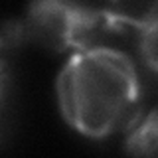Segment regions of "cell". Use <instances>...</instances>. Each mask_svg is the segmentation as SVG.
Masks as SVG:
<instances>
[{"instance_id": "2", "label": "cell", "mask_w": 158, "mask_h": 158, "mask_svg": "<svg viewBox=\"0 0 158 158\" xmlns=\"http://www.w3.org/2000/svg\"><path fill=\"white\" fill-rule=\"evenodd\" d=\"M125 152L131 158H158V107L128 131Z\"/></svg>"}, {"instance_id": "4", "label": "cell", "mask_w": 158, "mask_h": 158, "mask_svg": "<svg viewBox=\"0 0 158 158\" xmlns=\"http://www.w3.org/2000/svg\"><path fill=\"white\" fill-rule=\"evenodd\" d=\"M10 69L6 59L0 61V140L4 136V131L8 127V118H10Z\"/></svg>"}, {"instance_id": "1", "label": "cell", "mask_w": 158, "mask_h": 158, "mask_svg": "<svg viewBox=\"0 0 158 158\" xmlns=\"http://www.w3.org/2000/svg\"><path fill=\"white\" fill-rule=\"evenodd\" d=\"M57 105L71 128L105 138L136 115L140 83L132 59L111 46L75 52L56 81Z\"/></svg>"}, {"instance_id": "3", "label": "cell", "mask_w": 158, "mask_h": 158, "mask_svg": "<svg viewBox=\"0 0 158 158\" xmlns=\"http://www.w3.org/2000/svg\"><path fill=\"white\" fill-rule=\"evenodd\" d=\"M140 38H138V48L144 57L146 65L158 73V8L150 18L140 28Z\"/></svg>"}]
</instances>
